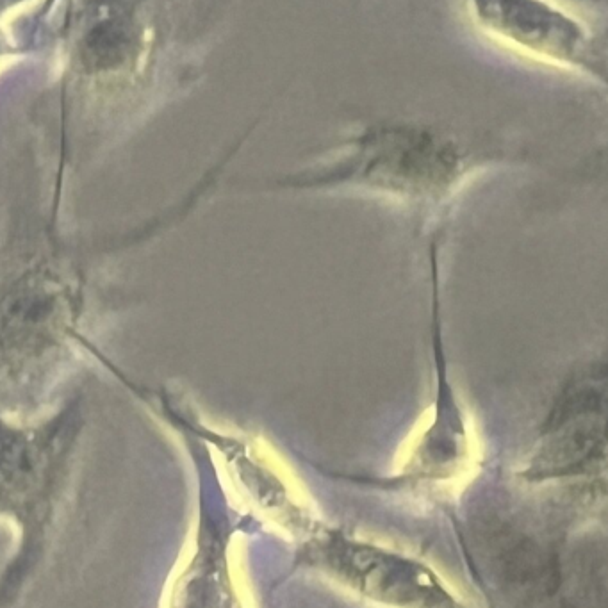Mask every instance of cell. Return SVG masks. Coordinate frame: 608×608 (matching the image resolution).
<instances>
[{
    "label": "cell",
    "instance_id": "obj_1",
    "mask_svg": "<svg viewBox=\"0 0 608 608\" xmlns=\"http://www.w3.org/2000/svg\"><path fill=\"white\" fill-rule=\"evenodd\" d=\"M482 33L528 58L592 77L608 86V63L578 18L551 0L469 2Z\"/></svg>",
    "mask_w": 608,
    "mask_h": 608
},
{
    "label": "cell",
    "instance_id": "obj_2",
    "mask_svg": "<svg viewBox=\"0 0 608 608\" xmlns=\"http://www.w3.org/2000/svg\"><path fill=\"white\" fill-rule=\"evenodd\" d=\"M305 560L364 598L389 607L464 608L432 569L345 535H320L307 544Z\"/></svg>",
    "mask_w": 608,
    "mask_h": 608
}]
</instances>
